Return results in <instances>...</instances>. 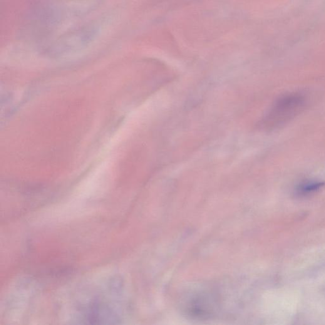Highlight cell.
Returning <instances> with one entry per match:
<instances>
[{"label": "cell", "instance_id": "cell-2", "mask_svg": "<svg viewBox=\"0 0 325 325\" xmlns=\"http://www.w3.org/2000/svg\"><path fill=\"white\" fill-rule=\"evenodd\" d=\"M325 183L323 182H309L303 183L298 188V192L302 194H309V193L316 192L319 189L323 187Z\"/></svg>", "mask_w": 325, "mask_h": 325}, {"label": "cell", "instance_id": "cell-1", "mask_svg": "<svg viewBox=\"0 0 325 325\" xmlns=\"http://www.w3.org/2000/svg\"><path fill=\"white\" fill-rule=\"evenodd\" d=\"M304 104L303 97L298 94H292L280 98L265 118L264 125L275 126L284 123L299 113Z\"/></svg>", "mask_w": 325, "mask_h": 325}]
</instances>
